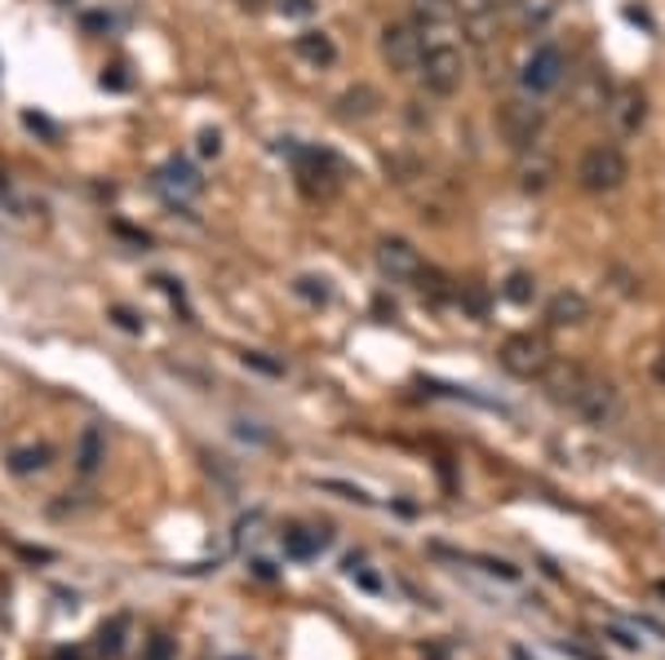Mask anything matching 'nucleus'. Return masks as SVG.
Returning <instances> with one entry per match:
<instances>
[{"label":"nucleus","mask_w":665,"mask_h":660,"mask_svg":"<svg viewBox=\"0 0 665 660\" xmlns=\"http://www.w3.org/2000/svg\"><path fill=\"white\" fill-rule=\"evenodd\" d=\"M53 660H85V656H81V651H58Z\"/></svg>","instance_id":"obj_30"},{"label":"nucleus","mask_w":665,"mask_h":660,"mask_svg":"<svg viewBox=\"0 0 665 660\" xmlns=\"http://www.w3.org/2000/svg\"><path fill=\"white\" fill-rule=\"evenodd\" d=\"M319 550H328V533H324V527H289V533H285V559L311 563V559H319Z\"/></svg>","instance_id":"obj_10"},{"label":"nucleus","mask_w":665,"mask_h":660,"mask_svg":"<svg viewBox=\"0 0 665 660\" xmlns=\"http://www.w3.org/2000/svg\"><path fill=\"white\" fill-rule=\"evenodd\" d=\"M240 5H244V10H249V14H257V10H262V5H266V0H240Z\"/></svg>","instance_id":"obj_29"},{"label":"nucleus","mask_w":665,"mask_h":660,"mask_svg":"<svg viewBox=\"0 0 665 660\" xmlns=\"http://www.w3.org/2000/svg\"><path fill=\"white\" fill-rule=\"evenodd\" d=\"M608 120H613V129L621 138H634L639 129L648 124V98L639 89H617L608 98Z\"/></svg>","instance_id":"obj_9"},{"label":"nucleus","mask_w":665,"mask_h":660,"mask_svg":"<svg viewBox=\"0 0 665 660\" xmlns=\"http://www.w3.org/2000/svg\"><path fill=\"white\" fill-rule=\"evenodd\" d=\"M551 323H581L585 315H590V302L581 297V293H559L555 302H551Z\"/></svg>","instance_id":"obj_16"},{"label":"nucleus","mask_w":665,"mask_h":660,"mask_svg":"<svg viewBox=\"0 0 665 660\" xmlns=\"http://www.w3.org/2000/svg\"><path fill=\"white\" fill-rule=\"evenodd\" d=\"M413 27L422 32V45H457V32H461L457 0H418Z\"/></svg>","instance_id":"obj_6"},{"label":"nucleus","mask_w":665,"mask_h":660,"mask_svg":"<svg viewBox=\"0 0 665 660\" xmlns=\"http://www.w3.org/2000/svg\"><path fill=\"white\" fill-rule=\"evenodd\" d=\"M510 302H519V306H528L532 297H537V280H532L528 271H515L510 280H506V289H501Z\"/></svg>","instance_id":"obj_20"},{"label":"nucleus","mask_w":665,"mask_h":660,"mask_svg":"<svg viewBox=\"0 0 665 660\" xmlns=\"http://www.w3.org/2000/svg\"><path fill=\"white\" fill-rule=\"evenodd\" d=\"M377 267L390 276V280H418L426 267H422V253L409 244V240H382L377 244Z\"/></svg>","instance_id":"obj_8"},{"label":"nucleus","mask_w":665,"mask_h":660,"mask_svg":"<svg viewBox=\"0 0 665 660\" xmlns=\"http://www.w3.org/2000/svg\"><path fill=\"white\" fill-rule=\"evenodd\" d=\"M338 107H342V115H373V111L382 107V98H377V89L360 85V89H347V94L338 98Z\"/></svg>","instance_id":"obj_18"},{"label":"nucleus","mask_w":665,"mask_h":660,"mask_svg":"<svg viewBox=\"0 0 665 660\" xmlns=\"http://www.w3.org/2000/svg\"><path fill=\"white\" fill-rule=\"evenodd\" d=\"M107 461V439L98 426H85L81 439H76V470L81 475H98V466Z\"/></svg>","instance_id":"obj_13"},{"label":"nucleus","mask_w":665,"mask_h":660,"mask_svg":"<svg viewBox=\"0 0 665 660\" xmlns=\"http://www.w3.org/2000/svg\"><path fill=\"white\" fill-rule=\"evenodd\" d=\"M49 456H53V452H49L45 443H40V448H14V452H10V470H14V475H36V470L49 466Z\"/></svg>","instance_id":"obj_17"},{"label":"nucleus","mask_w":665,"mask_h":660,"mask_svg":"<svg viewBox=\"0 0 665 660\" xmlns=\"http://www.w3.org/2000/svg\"><path fill=\"white\" fill-rule=\"evenodd\" d=\"M169 195H200V191H205V178H200L186 160H169L165 169H160V178H156Z\"/></svg>","instance_id":"obj_12"},{"label":"nucleus","mask_w":665,"mask_h":660,"mask_svg":"<svg viewBox=\"0 0 665 660\" xmlns=\"http://www.w3.org/2000/svg\"><path fill=\"white\" fill-rule=\"evenodd\" d=\"M244 364H253V368H262V372H271V377H280V372H285V364H276V359H266L262 351H249V355H244Z\"/></svg>","instance_id":"obj_23"},{"label":"nucleus","mask_w":665,"mask_h":660,"mask_svg":"<svg viewBox=\"0 0 665 660\" xmlns=\"http://www.w3.org/2000/svg\"><path fill=\"white\" fill-rule=\"evenodd\" d=\"M293 289H298L306 302H328V284H324V280H315V276H302Z\"/></svg>","instance_id":"obj_21"},{"label":"nucleus","mask_w":665,"mask_h":660,"mask_svg":"<svg viewBox=\"0 0 665 660\" xmlns=\"http://www.w3.org/2000/svg\"><path fill=\"white\" fill-rule=\"evenodd\" d=\"M111 319H116V328H124V333H143V319L129 306H111Z\"/></svg>","instance_id":"obj_22"},{"label":"nucleus","mask_w":665,"mask_h":660,"mask_svg":"<svg viewBox=\"0 0 665 660\" xmlns=\"http://www.w3.org/2000/svg\"><path fill=\"white\" fill-rule=\"evenodd\" d=\"M418 76L426 81V89L435 98H452L466 81V58H461V45H426L422 49V68Z\"/></svg>","instance_id":"obj_3"},{"label":"nucleus","mask_w":665,"mask_h":660,"mask_svg":"<svg viewBox=\"0 0 665 660\" xmlns=\"http://www.w3.org/2000/svg\"><path fill=\"white\" fill-rule=\"evenodd\" d=\"M546 129V111L532 102V98H506L497 107V134L515 147V151H532Z\"/></svg>","instance_id":"obj_2"},{"label":"nucleus","mask_w":665,"mask_h":660,"mask_svg":"<svg viewBox=\"0 0 665 660\" xmlns=\"http://www.w3.org/2000/svg\"><path fill=\"white\" fill-rule=\"evenodd\" d=\"M422 32L413 23H386L382 27V58L395 76H418L422 68Z\"/></svg>","instance_id":"obj_5"},{"label":"nucleus","mask_w":665,"mask_h":660,"mask_svg":"<svg viewBox=\"0 0 665 660\" xmlns=\"http://www.w3.org/2000/svg\"><path fill=\"white\" fill-rule=\"evenodd\" d=\"M515 178H519V191H546L551 182H555V160H546V156H532V160H523L519 169H515Z\"/></svg>","instance_id":"obj_14"},{"label":"nucleus","mask_w":665,"mask_h":660,"mask_svg":"<svg viewBox=\"0 0 665 660\" xmlns=\"http://www.w3.org/2000/svg\"><path fill=\"white\" fill-rule=\"evenodd\" d=\"M608 98H613V94H608V85H604V76H594V72H590V76H585V81L577 85V94H572V102H577V111H581V115H594V111H608Z\"/></svg>","instance_id":"obj_15"},{"label":"nucleus","mask_w":665,"mask_h":660,"mask_svg":"<svg viewBox=\"0 0 665 660\" xmlns=\"http://www.w3.org/2000/svg\"><path fill=\"white\" fill-rule=\"evenodd\" d=\"M564 81H568V58H564V49H559V45H537V49L528 53L523 72H519V85H523L532 98L555 94Z\"/></svg>","instance_id":"obj_4"},{"label":"nucleus","mask_w":665,"mask_h":660,"mask_svg":"<svg viewBox=\"0 0 665 660\" xmlns=\"http://www.w3.org/2000/svg\"><path fill=\"white\" fill-rule=\"evenodd\" d=\"M102 85H111V89H124V76H120V68H111V72L102 76Z\"/></svg>","instance_id":"obj_27"},{"label":"nucleus","mask_w":665,"mask_h":660,"mask_svg":"<svg viewBox=\"0 0 665 660\" xmlns=\"http://www.w3.org/2000/svg\"><path fill=\"white\" fill-rule=\"evenodd\" d=\"M630 178V160L617 151V147H590L581 160H577V186L590 191V195H608V191H621Z\"/></svg>","instance_id":"obj_1"},{"label":"nucleus","mask_w":665,"mask_h":660,"mask_svg":"<svg viewBox=\"0 0 665 660\" xmlns=\"http://www.w3.org/2000/svg\"><path fill=\"white\" fill-rule=\"evenodd\" d=\"M501 364L515 372V377H537L551 368V346L542 338H532V333H519L501 346Z\"/></svg>","instance_id":"obj_7"},{"label":"nucleus","mask_w":665,"mask_h":660,"mask_svg":"<svg viewBox=\"0 0 665 660\" xmlns=\"http://www.w3.org/2000/svg\"><path fill=\"white\" fill-rule=\"evenodd\" d=\"M480 5H484L488 14H497V10H506V5H515V0H480Z\"/></svg>","instance_id":"obj_28"},{"label":"nucleus","mask_w":665,"mask_h":660,"mask_svg":"<svg viewBox=\"0 0 665 660\" xmlns=\"http://www.w3.org/2000/svg\"><path fill=\"white\" fill-rule=\"evenodd\" d=\"M293 49H298V58L311 62V68H332V62H338V45H332L328 32H302L293 40Z\"/></svg>","instance_id":"obj_11"},{"label":"nucleus","mask_w":665,"mask_h":660,"mask_svg":"<svg viewBox=\"0 0 665 660\" xmlns=\"http://www.w3.org/2000/svg\"><path fill=\"white\" fill-rule=\"evenodd\" d=\"M280 10H285V14H311L315 0H280Z\"/></svg>","instance_id":"obj_26"},{"label":"nucleus","mask_w":665,"mask_h":660,"mask_svg":"<svg viewBox=\"0 0 665 660\" xmlns=\"http://www.w3.org/2000/svg\"><path fill=\"white\" fill-rule=\"evenodd\" d=\"M231 660H244V656H231Z\"/></svg>","instance_id":"obj_31"},{"label":"nucleus","mask_w":665,"mask_h":660,"mask_svg":"<svg viewBox=\"0 0 665 660\" xmlns=\"http://www.w3.org/2000/svg\"><path fill=\"white\" fill-rule=\"evenodd\" d=\"M124 634H129V616H111V621L98 630V651H102L107 660H116V656L124 651Z\"/></svg>","instance_id":"obj_19"},{"label":"nucleus","mask_w":665,"mask_h":660,"mask_svg":"<svg viewBox=\"0 0 665 660\" xmlns=\"http://www.w3.org/2000/svg\"><path fill=\"white\" fill-rule=\"evenodd\" d=\"M200 156H222V134L205 129V134H200Z\"/></svg>","instance_id":"obj_24"},{"label":"nucleus","mask_w":665,"mask_h":660,"mask_svg":"<svg viewBox=\"0 0 665 660\" xmlns=\"http://www.w3.org/2000/svg\"><path fill=\"white\" fill-rule=\"evenodd\" d=\"M169 656H173V643L169 638H156L152 651H147V660H169Z\"/></svg>","instance_id":"obj_25"}]
</instances>
